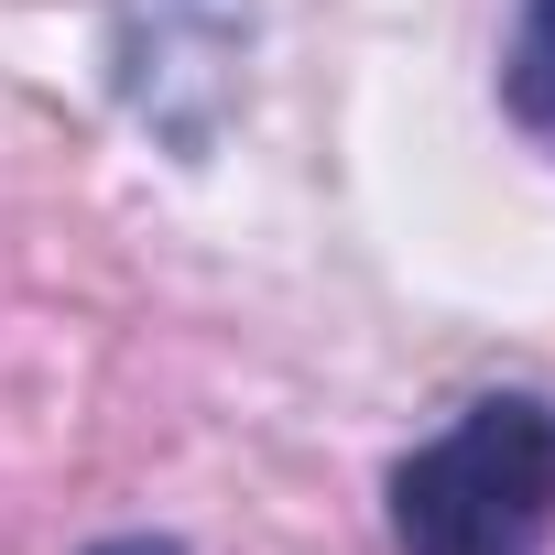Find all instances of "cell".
Wrapping results in <instances>:
<instances>
[{"instance_id": "obj_1", "label": "cell", "mask_w": 555, "mask_h": 555, "mask_svg": "<svg viewBox=\"0 0 555 555\" xmlns=\"http://www.w3.org/2000/svg\"><path fill=\"white\" fill-rule=\"evenodd\" d=\"M392 555H544L555 544V392H468L382 479Z\"/></svg>"}, {"instance_id": "obj_2", "label": "cell", "mask_w": 555, "mask_h": 555, "mask_svg": "<svg viewBox=\"0 0 555 555\" xmlns=\"http://www.w3.org/2000/svg\"><path fill=\"white\" fill-rule=\"evenodd\" d=\"M240 77H250V0H120L109 12V88L164 153L207 164L218 120L240 109Z\"/></svg>"}, {"instance_id": "obj_3", "label": "cell", "mask_w": 555, "mask_h": 555, "mask_svg": "<svg viewBox=\"0 0 555 555\" xmlns=\"http://www.w3.org/2000/svg\"><path fill=\"white\" fill-rule=\"evenodd\" d=\"M501 109L522 142L555 153V0H512V34H501Z\"/></svg>"}, {"instance_id": "obj_4", "label": "cell", "mask_w": 555, "mask_h": 555, "mask_svg": "<svg viewBox=\"0 0 555 555\" xmlns=\"http://www.w3.org/2000/svg\"><path fill=\"white\" fill-rule=\"evenodd\" d=\"M88 555H185V544H175V533H99Z\"/></svg>"}]
</instances>
